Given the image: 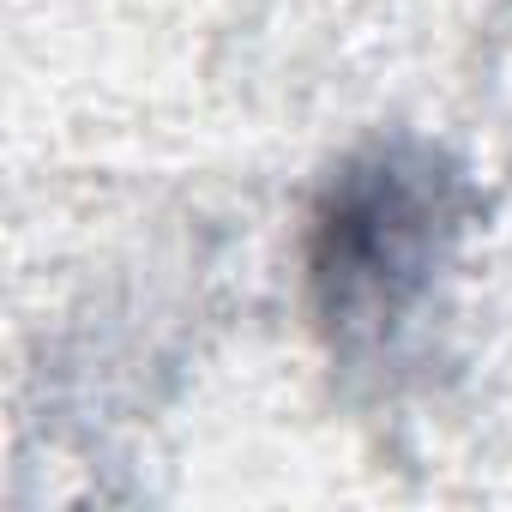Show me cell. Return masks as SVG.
Here are the masks:
<instances>
[{
  "mask_svg": "<svg viewBox=\"0 0 512 512\" xmlns=\"http://www.w3.org/2000/svg\"><path fill=\"white\" fill-rule=\"evenodd\" d=\"M476 217L482 193L464 163L410 133L368 139L320 181L302 229V278L332 362L380 368L398 350Z\"/></svg>",
  "mask_w": 512,
  "mask_h": 512,
  "instance_id": "6da1fadb",
  "label": "cell"
}]
</instances>
